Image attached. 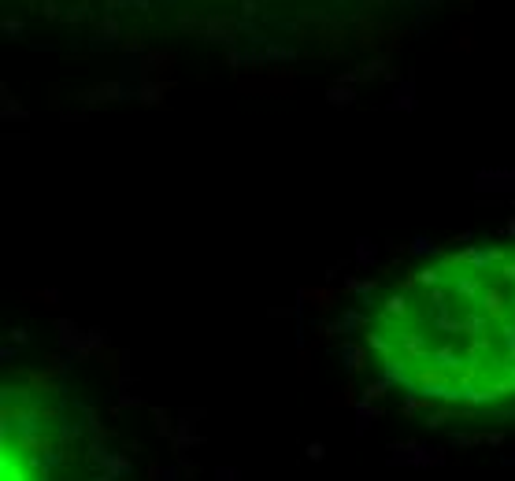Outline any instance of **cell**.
<instances>
[{
  "instance_id": "obj_1",
  "label": "cell",
  "mask_w": 515,
  "mask_h": 481,
  "mask_svg": "<svg viewBox=\"0 0 515 481\" xmlns=\"http://www.w3.org/2000/svg\"><path fill=\"white\" fill-rule=\"evenodd\" d=\"M371 345L390 378L434 397L515 392V248H471L412 274L382 304Z\"/></svg>"
}]
</instances>
